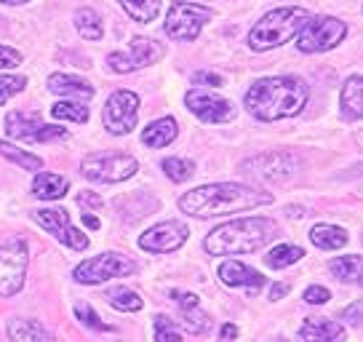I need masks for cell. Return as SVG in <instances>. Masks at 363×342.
<instances>
[{"label":"cell","mask_w":363,"mask_h":342,"mask_svg":"<svg viewBox=\"0 0 363 342\" xmlns=\"http://www.w3.org/2000/svg\"><path fill=\"white\" fill-rule=\"evenodd\" d=\"M310 11L302 6H289V9H275L267 16H262L259 22L251 27L249 46L254 51H267V48H278L289 43L294 35L307 24Z\"/></svg>","instance_id":"277c9868"},{"label":"cell","mask_w":363,"mask_h":342,"mask_svg":"<svg viewBox=\"0 0 363 342\" xmlns=\"http://www.w3.org/2000/svg\"><path fill=\"white\" fill-rule=\"evenodd\" d=\"M27 86L24 75H0V104H6L13 94H19Z\"/></svg>","instance_id":"836d02e7"},{"label":"cell","mask_w":363,"mask_h":342,"mask_svg":"<svg viewBox=\"0 0 363 342\" xmlns=\"http://www.w3.org/2000/svg\"><path fill=\"white\" fill-rule=\"evenodd\" d=\"M193 83L195 86H214V89H219L225 80H222V75H216V72H195L193 75Z\"/></svg>","instance_id":"f35d334b"},{"label":"cell","mask_w":363,"mask_h":342,"mask_svg":"<svg viewBox=\"0 0 363 342\" xmlns=\"http://www.w3.org/2000/svg\"><path fill=\"white\" fill-rule=\"evenodd\" d=\"M190 230L187 225H182L179 219H169V222H160L155 228H150L142 238H139V246L145 251H152V254H166V251H177L187 241Z\"/></svg>","instance_id":"9a60e30c"},{"label":"cell","mask_w":363,"mask_h":342,"mask_svg":"<svg viewBox=\"0 0 363 342\" xmlns=\"http://www.w3.org/2000/svg\"><path fill=\"white\" fill-rule=\"evenodd\" d=\"M219 278H222V284H227V286H246L249 294H257L262 286H264V275L257 273L249 265L238 263V260H230V263L222 265V267H219Z\"/></svg>","instance_id":"e0dca14e"},{"label":"cell","mask_w":363,"mask_h":342,"mask_svg":"<svg viewBox=\"0 0 363 342\" xmlns=\"http://www.w3.org/2000/svg\"><path fill=\"white\" fill-rule=\"evenodd\" d=\"M163 57V46L150 40V38H134L131 40V51L128 54H110L107 65L113 72H134L139 67H147L152 62Z\"/></svg>","instance_id":"4fadbf2b"},{"label":"cell","mask_w":363,"mask_h":342,"mask_svg":"<svg viewBox=\"0 0 363 342\" xmlns=\"http://www.w3.org/2000/svg\"><path fill=\"white\" fill-rule=\"evenodd\" d=\"M27 270V249L22 241H11L0 246V297H13L24 284Z\"/></svg>","instance_id":"9c48e42d"},{"label":"cell","mask_w":363,"mask_h":342,"mask_svg":"<svg viewBox=\"0 0 363 342\" xmlns=\"http://www.w3.org/2000/svg\"><path fill=\"white\" fill-rule=\"evenodd\" d=\"M155 340H182V329L174 326V321L169 316H158L155 319Z\"/></svg>","instance_id":"e575fe53"},{"label":"cell","mask_w":363,"mask_h":342,"mask_svg":"<svg viewBox=\"0 0 363 342\" xmlns=\"http://www.w3.org/2000/svg\"><path fill=\"white\" fill-rule=\"evenodd\" d=\"M0 3H9V6H16V3H27V0H0Z\"/></svg>","instance_id":"f6af8a7d"},{"label":"cell","mask_w":363,"mask_h":342,"mask_svg":"<svg viewBox=\"0 0 363 342\" xmlns=\"http://www.w3.org/2000/svg\"><path fill=\"white\" fill-rule=\"evenodd\" d=\"M193 163L190 160H182V158H166L163 160V171H166V177L174 180V182H187L190 177H193Z\"/></svg>","instance_id":"d6a6232c"},{"label":"cell","mask_w":363,"mask_h":342,"mask_svg":"<svg viewBox=\"0 0 363 342\" xmlns=\"http://www.w3.org/2000/svg\"><path fill=\"white\" fill-rule=\"evenodd\" d=\"M310 241L318 249H342L347 243V233L337 225H315L310 230Z\"/></svg>","instance_id":"cb8c5ba5"},{"label":"cell","mask_w":363,"mask_h":342,"mask_svg":"<svg viewBox=\"0 0 363 342\" xmlns=\"http://www.w3.org/2000/svg\"><path fill=\"white\" fill-rule=\"evenodd\" d=\"M302 340H345V329L331 319H307L299 329Z\"/></svg>","instance_id":"7402d4cb"},{"label":"cell","mask_w":363,"mask_h":342,"mask_svg":"<svg viewBox=\"0 0 363 342\" xmlns=\"http://www.w3.org/2000/svg\"><path fill=\"white\" fill-rule=\"evenodd\" d=\"M219 337H222V340H233V337H238V329H235L233 324H225L222 331H219Z\"/></svg>","instance_id":"7bdbcfd3"},{"label":"cell","mask_w":363,"mask_h":342,"mask_svg":"<svg viewBox=\"0 0 363 342\" xmlns=\"http://www.w3.org/2000/svg\"><path fill=\"white\" fill-rule=\"evenodd\" d=\"M345 35H347L345 22L334 19V16H318V19H307V24L299 30L296 46L305 54H320V51L337 46Z\"/></svg>","instance_id":"8992f818"},{"label":"cell","mask_w":363,"mask_h":342,"mask_svg":"<svg viewBox=\"0 0 363 342\" xmlns=\"http://www.w3.org/2000/svg\"><path fill=\"white\" fill-rule=\"evenodd\" d=\"M51 115L54 118H67V121H75V123H86L89 121V107L80 102H57L51 107Z\"/></svg>","instance_id":"1f68e13d"},{"label":"cell","mask_w":363,"mask_h":342,"mask_svg":"<svg viewBox=\"0 0 363 342\" xmlns=\"http://www.w3.org/2000/svg\"><path fill=\"white\" fill-rule=\"evenodd\" d=\"M48 92L59 94V96H78V99L83 96V99H89V96H94V86L86 83V80L75 78V75L57 72V75L48 78Z\"/></svg>","instance_id":"d6986e66"},{"label":"cell","mask_w":363,"mask_h":342,"mask_svg":"<svg viewBox=\"0 0 363 342\" xmlns=\"http://www.w3.org/2000/svg\"><path fill=\"white\" fill-rule=\"evenodd\" d=\"M75 316H78V319L83 321V324H86L89 329H99V331H107V329H110L107 324H102V319H99V316H96V313H94V310H91L89 305H86V302H80L78 308H75Z\"/></svg>","instance_id":"d590c367"},{"label":"cell","mask_w":363,"mask_h":342,"mask_svg":"<svg viewBox=\"0 0 363 342\" xmlns=\"http://www.w3.org/2000/svg\"><path fill=\"white\" fill-rule=\"evenodd\" d=\"M136 270V265L123 257V254H99L91 257L86 263H80L75 267V281L80 284H104L110 278H121V275H131Z\"/></svg>","instance_id":"ba28073f"},{"label":"cell","mask_w":363,"mask_h":342,"mask_svg":"<svg viewBox=\"0 0 363 342\" xmlns=\"http://www.w3.org/2000/svg\"><path fill=\"white\" fill-rule=\"evenodd\" d=\"M342 319L347 324H363V299H358V302H352L350 308L342 310Z\"/></svg>","instance_id":"ab89813d"},{"label":"cell","mask_w":363,"mask_h":342,"mask_svg":"<svg viewBox=\"0 0 363 342\" xmlns=\"http://www.w3.org/2000/svg\"><path fill=\"white\" fill-rule=\"evenodd\" d=\"M329 299H331V292L326 286H310L305 292L307 305H323V302H329Z\"/></svg>","instance_id":"8d00e7d4"},{"label":"cell","mask_w":363,"mask_h":342,"mask_svg":"<svg viewBox=\"0 0 363 342\" xmlns=\"http://www.w3.org/2000/svg\"><path fill=\"white\" fill-rule=\"evenodd\" d=\"M342 115L345 121H361L363 118V75H352L342 86L340 94Z\"/></svg>","instance_id":"ac0fdd59"},{"label":"cell","mask_w":363,"mask_h":342,"mask_svg":"<svg viewBox=\"0 0 363 342\" xmlns=\"http://www.w3.org/2000/svg\"><path fill=\"white\" fill-rule=\"evenodd\" d=\"M179 134V128H177V121L174 118H160V121H152V123L142 131V142L147 145V148H166L171 145L174 139Z\"/></svg>","instance_id":"44dd1931"},{"label":"cell","mask_w":363,"mask_h":342,"mask_svg":"<svg viewBox=\"0 0 363 342\" xmlns=\"http://www.w3.org/2000/svg\"><path fill=\"white\" fill-rule=\"evenodd\" d=\"M294 169H296V160L289 153H262V155L243 163L246 174L259 177L264 182H284V180H289L294 174Z\"/></svg>","instance_id":"5bb4252c"},{"label":"cell","mask_w":363,"mask_h":342,"mask_svg":"<svg viewBox=\"0 0 363 342\" xmlns=\"http://www.w3.org/2000/svg\"><path fill=\"white\" fill-rule=\"evenodd\" d=\"M107 299H110V305L115 310H125V313H136V310H142V297L131 292V289H123V286H118V289H110L107 292Z\"/></svg>","instance_id":"f546056e"},{"label":"cell","mask_w":363,"mask_h":342,"mask_svg":"<svg viewBox=\"0 0 363 342\" xmlns=\"http://www.w3.org/2000/svg\"><path fill=\"white\" fill-rule=\"evenodd\" d=\"M182 324H184V329L193 331V334H203V331L211 329V321L206 316L201 305H195V308H182Z\"/></svg>","instance_id":"4dcf8cb0"},{"label":"cell","mask_w":363,"mask_h":342,"mask_svg":"<svg viewBox=\"0 0 363 342\" xmlns=\"http://www.w3.org/2000/svg\"><path fill=\"white\" fill-rule=\"evenodd\" d=\"M19 62H22V54H19L16 48H9V46H3V43H0V70L16 67Z\"/></svg>","instance_id":"74e56055"},{"label":"cell","mask_w":363,"mask_h":342,"mask_svg":"<svg viewBox=\"0 0 363 342\" xmlns=\"http://www.w3.org/2000/svg\"><path fill=\"white\" fill-rule=\"evenodd\" d=\"M139 118V96L134 92H115L104 104V128L110 134H128Z\"/></svg>","instance_id":"8fae6325"},{"label":"cell","mask_w":363,"mask_h":342,"mask_svg":"<svg viewBox=\"0 0 363 342\" xmlns=\"http://www.w3.org/2000/svg\"><path fill=\"white\" fill-rule=\"evenodd\" d=\"M184 102H187V107H190V113L198 115V118L206 121V123H225V121H230V118L235 115L233 104L227 102V99L216 96V94L201 92V89L187 92Z\"/></svg>","instance_id":"2e32d148"},{"label":"cell","mask_w":363,"mask_h":342,"mask_svg":"<svg viewBox=\"0 0 363 342\" xmlns=\"http://www.w3.org/2000/svg\"><path fill=\"white\" fill-rule=\"evenodd\" d=\"M9 337L19 342H38V340H51V334L38 324V321L16 319L9 324Z\"/></svg>","instance_id":"d4e9b609"},{"label":"cell","mask_w":363,"mask_h":342,"mask_svg":"<svg viewBox=\"0 0 363 342\" xmlns=\"http://www.w3.org/2000/svg\"><path fill=\"white\" fill-rule=\"evenodd\" d=\"M121 6L131 19L142 24L155 22V16L160 13V0H121Z\"/></svg>","instance_id":"484cf974"},{"label":"cell","mask_w":363,"mask_h":342,"mask_svg":"<svg viewBox=\"0 0 363 342\" xmlns=\"http://www.w3.org/2000/svg\"><path fill=\"white\" fill-rule=\"evenodd\" d=\"M331 273L337 275L345 284L363 286V257H340L331 263Z\"/></svg>","instance_id":"603a6c76"},{"label":"cell","mask_w":363,"mask_h":342,"mask_svg":"<svg viewBox=\"0 0 363 342\" xmlns=\"http://www.w3.org/2000/svg\"><path fill=\"white\" fill-rule=\"evenodd\" d=\"M0 155H6L9 160L19 163V166L27 171L43 169V158H38V155H33V153H24V150H19L16 145H11V142H0Z\"/></svg>","instance_id":"f1b7e54d"},{"label":"cell","mask_w":363,"mask_h":342,"mask_svg":"<svg viewBox=\"0 0 363 342\" xmlns=\"http://www.w3.org/2000/svg\"><path fill=\"white\" fill-rule=\"evenodd\" d=\"M78 204L94 206V209H102V198H99V195H94L91 190H83V193L78 195Z\"/></svg>","instance_id":"60d3db41"},{"label":"cell","mask_w":363,"mask_h":342,"mask_svg":"<svg viewBox=\"0 0 363 342\" xmlns=\"http://www.w3.org/2000/svg\"><path fill=\"white\" fill-rule=\"evenodd\" d=\"M139 163L131 155H121V153H94L80 163V174L94 182H123L128 177H134Z\"/></svg>","instance_id":"5b68a950"},{"label":"cell","mask_w":363,"mask_h":342,"mask_svg":"<svg viewBox=\"0 0 363 342\" xmlns=\"http://www.w3.org/2000/svg\"><path fill=\"white\" fill-rule=\"evenodd\" d=\"M33 217H35V222H38L40 228L48 230V233H51L57 241L67 243L69 249H75V251L89 249V238H86L78 228H72L67 209H38Z\"/></svg>","instance_id":"30bf717a"},{"label":"cell","mask_w":363,"mask_h":342,"mask_svg":"<svg viewBox=\"0 0 363 342\" xmlns=\"http://www.w3.org/2000/svg\"><path fill=\"white\" fill-rule=\"evenodd\" d=\"M75 27H78V33L86 38V40H99L102 38V19H99V13L91 11V9H80L75 13Z\"/></svg>","instance_id":"4316f807"},{"label":"cell","mask_w":363,"mask_h":342,"mask_svg":"<svg viewBox=\"0 0 363 342\" xmlns=\"http://www.w3.org/2000/svg\"><path fill=\"white\" fill-rule=\"evenodd\" d=\"M83 222H86L89 228H94V230L99 228V219H96V217H91V214H83Z\"/></svg>","instance_id":"ee69618b"},{"label":"cell","mask_w":363,"mask_h":342,"mask_svg":"<svg viewBox=\"0 0 363 342\" xmlns=\"http://www.w3.org/2000/svg\"><path fill=\"white\" fill-rule=\"evenodd\" d=\"M214 16L211 9L195 6V3H174L166 16V35L174 40H195L203 24Z\"/></svg>","instance_id":"52a82bcc"},{"label":"cell","mask_w":363,"mask_h":342,"mask_svg":"<svg viewBox=\"0 0 363 342\" xmlns=\"http://www.w3.org/2000/svg\"><path fill=\"white\" fill-rule=\"evenodd\" d=\"M264 204H272L270 193H262V190L235 182L195 187L193 193L179 198V209L184 214H193V217H222V214H235V211L257 209Z\"/></svg>","instance_id":"6da1fadb"},{"label":"cell","mask_w":363,"mask_h":342,"mask_svg":"<svg viewBox=\"0 0 363 342\" xmlns=\"http://www.w3.org/2000/svg\"><path fill=\"white\" fill-rule=\"evenodd\" d=\"M278 236V225L267 217L235 219L211 230L203 241V249L211 257H227V254H251L262 249L267 241Z\"/></svg>","instance_id":"3957f363"},{"label":"cell","mask_w":363,"mask_h":342,"mask_svg":"<svg viewBox=\"0 0 363 342\" xmlns=\"http://www.w3.org/2000/svg\"><path fill=\"white\" fill-rule=\"evenodd\" d=\"M289 292H291V284H275L270 289V299L275 302V299H281V297L289 294Z\"/></svg>","instance_id":"b9f144b4"},{"label":"cell","mask_w":363,"mask_h":342,"mask_svg":"<svg viewBox=\"0 0 363 342\" xmlns=\"http://www.w3.org/2000/svg\"><path fill=\"white\" fill-rule=\"evenodd\" d=\"M307 96L310 92L299 78L278 75V78L257 80L246 92L243 102H246V110L259 121H281V118L302 113Z\"/></svg>","instance_id":"7a4b0ae2"},{"label":"cell","mask_w":363,"mask_h":342,"mask_svg":"<svg viewBox=\"0 0 363 342\" xmlns=\"http://www.w3.org/2000/svg\"><path fill=\"white\" fill-rule=\"evenodd\" d=\"M6 131H9V137L24 139V142H51V139L65 137V128L62 126H48L38 115H27V113L6 115Z\"/></svg>","instance_id":"7c38bea8"},{"label":"cell","mask_w":363,"mask_h":342,"mask_svg":"<svg viewBox=\"0 0 363 342\" xmlns=\"http://www.w3.org/2000/svg\"><path fill=\"white\" fill-rule=\"evenodd\" d=\"M305 257V251L299 249V246H289V243H284V246H275V249L264 257V263L270 265L272 270H281V267H289V265L299 263Z\"/></svg>","instance_id":"83f0119b"},{"label":"cell","mask_w":363,"mask_h":342,"mask_svg":"<svg viewBox=\"0 0 363 342\" xmlns=\"http://www.w3.org/2000/svg\"><path fill=\"white\" fill-rule=\"evenodd\" d=\"M69 190V182L59 174H51V171H43L33 180V193L43 201H59L65 198Z\"/></svg>","instance_id":"ffe728a7"}]
</instances>
